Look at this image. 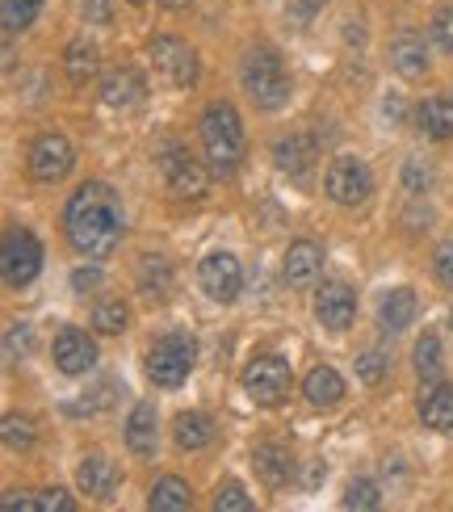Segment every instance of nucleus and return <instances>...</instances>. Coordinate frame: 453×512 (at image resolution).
<instances>
[{
  "label": "nucleus",
  "instance_id": "f257e3e1",
  "mask_svg": "<svg viewBox=\"0 0 453 512\" xmlns=\"http://www.w3.org/2000/svg\"><path fill=\"white\" fill-rule=\"evenodd\" d=\"M63 227H68V240L80 256L105 261L122 244V206L114 189L101 181H84L63 210Z\"/></svg>",
  "mask_w": 453,
  "mask_h": 512
},
{
  "label": "nucleus",
  "instance_id": "f03ea898",
  "mask_svg": "<svg viewBox=\"0 0 453 512\" xmlns=\"http://www.w3.org/2000/svg\"><path fill=\"white\" fill-rule=\"evenodd\" d=\"M198 131H202V152H206L210 173L231 177L244 160V122H240V114H235V105H227V101L206 105Z\"/></svg>",
  "mask_w": 453,
  "mask_h": 512
},
{
  "label": "nucleus",
  "instance_id": "7ed1b4c3",
  "mask_svg": "<svg viewBox=\"0 0 453 512\" xmlns=\"http://www.w3.org/2000/svg\"><path fill=\"white\" fill-rule=\"evenodd\" d=\"M240 80H244V93L256 101V110H282L290 101V76L282 68V59H277V51L269 47H256L244 55Z\"/></svg>",
  "mask_w": 453,
  "mask_h": 512
},
{
  "label": "nucleus",
  "instance_id": "20e7f679",
  "mask_svg": "<svg viewBox=\"0 0 453 512\" xmlns=\"http://www.w3.org/2000/svg\"><path fill=\"white\" fill-rule=\"evenodd\" d=\"M193 361H198V345L189 332H168L147 349V378L156 387H181L189 378Z\"/></svg>",
  "mask_w": 453,
  "mask_h": 512
},
{
  "label": "nucleus",
  "instance_id": "39448f33",
  "mask_svg": "<svg viewBox=\"0 0 453 512\" xmlns=\"http://www.w3.org/2000/svg\"><path fill=\"white\" fill-rule=\"evenodd\" d=\"M244 391H248V399L256 403V408H277V403H286V395H290L286 357H277V353L252 357L244 366Z\"/></svg>",
  "mask_w": 453,
  "mask_h": 512
},
{
  "label": "nucleus",
  "instance_id": "423d86ee",
  "mask_svg": "<svg viewBox=\"0 0 453 512\" xmlns=\"http://www.w3.org/2000/svg\"><path fill=\"white\" fill-rule=\"evenodd\" d=\"M323 189H328V198L336 206H361L365 198L374 194V173H370V164L357 160V156H336L328 164Z\"/></svg>",
  "mask_w": 453,
  "mask_h": 512
},
{
  "label": "nucleus",
  "instance_id": "0eeeda50",
  "mask_svg": "<svg viewBox=\"0 0 453 512\" xmlns=\"http://www.w3.org/2000/svg\"><path fill=\"white\" fill-rule=\"evenodd\" d=\"M38 269H42V248H38V240L30 236L26 227H9V231H5V248H0V273H5V282H9L13 290H21V286L34 282Z\"/></svg>",
  "mask_w": 453,
  "mask_h": 512
},
{
  "label": "nucleus",
  "instance_id": "6e6552de",
  "mask_svg": "<svg viewBox=\"0 0 453 512\" xmlns=\"http://www.w3.org/2000/svg\"><path fill=\"white\" fill-rule=\"evenodd\" d=\"M72 164H76V152L59 131H47V135H38L30 143V173H34V181L55 185V181H63L72 173Z\"/></svg>",
  "mask_w": 453,
  "mask_h": 512
},
{
  "label": "nucleus",
  "instance_id": "1a4fd4ad",
  "mask_svg": "<svg viewBox=\"0 0 453 512\" xmlns=\"http://www.w3.org/2000/svg\"><path fill=\"white\" fill-rule=\"evenodd\" d=\"M151 63L172 89H189L198 84V55H193L181 38H151Z\"/></svg>",
  "mask_w": 453,
  "mask_h": 512
},
{
  "label": "nucleus",
  "instance_id": "9d476101",
  "mask_svg": "<svg viewBox=\"0 0 453 512\" xmlns=\"http://www.w3.org/2000/svg\"><path fill=\"white\" fill-rule=\"evenodd\" d=\"M198 282L202 290L214 298V303H235L244 290V269L231 252H210L206 261L198 265Z\"/></svg>",
  "mask_w": 453,
  "mask_h": 512
},
{
  "label": "nucleus",
  "instance_id": "9b49d317",
  "mask_svg": "<svg viewBox=\"0 0 453 512\" xmlns=\"http://www.w3.org/2000/svg\"><path fill=\"white\" fill-rule=\"evenodd\" d=\"M164 177H168V189L177 198L198 202L206 194V185H210V164L193 160L189 152H177V147H172V152L164 156Z\"/></svg>",
  "mask_w": 453,
  "mask_h": 512
},
{
  "label": "nucleus",
  "instance_id": "f8f14e48",
  "mask_svg": "<svg viewBox=\"0 0 453 512\" xmlns=\"http://www.w3.org/2000/svg\"><path fill=\"white\" fill-rule=\"evenodd\" d=\"M353 315H357V294L344 282H323L315 290V319L328 332H344L353 324Z\"/></svg>",
  "mask_w": 453,
  "mask_h": 512
},
{
  "label": "nucleus",
  "instance_id": "ddd939ff",
  "mask_svg": "<svg viewBox=\"0 0 453 512\" xmlns=\"http://www.w3.org/2000/svg\"><path fill=\"white\" fill-rule=\"evenodd\" d=\"M51 357H55V366L63 374H89L97 366V345L89 340V332H80V328H63L55 336V345H51Z\"/></svg>",
  "mask_w": 453,
  "mask_h": 512
},
{
  "label": "nucleus",
  "instance_id": "4468645a",
  "mask_svg": "<svg viewBox=\"0 0 453 512\" xmlns=\"http://www.w3.org/2000/svg\"><path fill=\"white\" fill-rule=\"evenodd\" d=\"M319 269H323V248L315 240H298L286 248V261H282V277L290 290H307L319 282Z\"/></svg>",
  "mask_w": 453,
  "mask_h": 512
},
{
  "label": "nucleus",
  "instance_id": "2eb2a0df",
  "mask_svg": "<svg viewBox=\"0 0 453 512\" xmlns=\"http://www.w3.org/2000/svg\"><path fill=\"white\" fill-rule=\"evenodd\" d=\"M391 68L403 80H424L428 76V47H424V38L416 30L395 34V42H391Z\"/></svg>",
  "mask_w": 453,
  "mask_h": 512
},
{
  "label": "nucleus",
  "instance_id": "dca6fc26",
  "mask_svg": "<svg viewBox=\"0 0 453 512\" xmlns=\"http://www.w3.org/2000/svg\"><path fill=\"white\" fill-rule=\"evenodd\" d=\"M143 76L135 68H114V72H105L101 80V101L110 105V110H135V105L143 101Z\"/></svg>",
  "mask_w": 453,
  "mask_h": 512
},
{
  "label": "nucleus",
  "instance_id": "f3484780",
  "mask_svg": "<svg viewBox=\"0 0 453 512\" xmlns=\"http://www.w3.org/2000/svg\"><path fill=\"white\" fill-rule=\"evenodd\" d=\"M76 483H80L84 496H93V500H114V492H118V466H114L110 458H101V454H89V458L80 462Z\"/></svg>",
  "mask_w": 453,
  "mask_h": 512
},
{
  "label": "nucleus",
  "instance_id": "a211bd4d",
  "mask_svg": "<svg viewBox=\"0 0 453 512\" xmlns=\"http://www.w3.org/2000/svg\"><path fill=\"white\" fill-rule=\"evenodd\" d=\"M126 445H131V454H139V458L156 454L160 437H156V403L151 399L135 403L131 416H126Z\"/></svg>",
  "mask_w": 453,
  "mask_h": 512
},
{
  "label": "nucleus",
  "instance_id": "6ab92c4d",
  "mask_svg": "<svg viewBox=\"0 0 453 512\" xmlns=\"http://www.w3.org/2000/svg\"><path fill=\"white\" fill-rule=\"evenodd\" d=\"M252 466H256V475H261L269 487H286L294 479V458H290L286 445H273V441L256 445V450H252Z\"/></svg>",
  "mask_w": 453,
  "mask_h": 512
},
{
  "label": "nucleus",
  "instance_id": "aec40b11",
  "mask_svg": "<svg viewBox=\"0 0 453 512\" xmlns=\"http://www.w3.org/2000/svg\"><path fill=\"white\" fill-rule=\"evenodd\" d=\"M273 160H277V168L282 173H290V177H307L311 173V164L319 160V152H315V139L311 135H290V139H282L273 147Z\"/></svg>",
  "mask_w": 453,
  "mask_h": 512
},
{
  "label": "nucleus",
  "instance_id": "412c9836",
  "mask_svg": "<svg viewBox=\"0 0 453 512\" xmlns=\"http://www.w3.org/2000/svg\"><path fill=\"white\" fill-rule=\"evenodd\" d=\"M416 311H420L416 290H407V286L386 290V294H382V303H378V319H382V328H386V332H403V328H412Z\"/></svg>",
  "mask_w": 453,
  "mask_h": 512
},
{
  "label": "nucleus",
  "instance_id": "4be33fe9",
  "mask_svg": "<svg viewBox=\"0 0 453 512\" xmlns=\"http://www.w3.org/2000/svg\"><path fill=\"white\" fill-rule=\"evenodd\" d=\"M420 420L424 429H437V433H449L453 429V387L449 382H437L420 395Z\"/></svg>",
  "mask_w": 453,
  "mask_h": 512
},
{
  "label": "nucleus",
  "instance_id": "5701e85b",
  "mask_svg": "<svg viewBox=\"0 0 453 512\" xmlns=\"http://www.w3.org/2000/svg\"><path fill=\"white\" fill-rule=\"evenodd\" d=\"M172 437H177L181 450H206V445L214 441V420L206 412H181L177 424H172Z\"/></svg>",
  "mask_w": 453,
  "mask_h": 512
},
{
  "label": "nucleus",
  "instance_id": "b1692460",
  "mask_svg": "<svg viewBox=\"0 0 453 512\" xmlns=\"http://www.w3.org/2000/svg\"><path fill=\"white\" fill-rule=\"evenodd\" d=\"M302 391H307V399L315 403V408H336V403L344 399V378L332 366H315L307 374V382H302Z\"/></svg>",
  "mask_w": 453,
  "mask_h": 512
},
{
  "label": "nucleus",
  "instance_id": "393cba45",
  "mask_svg": "<svg viewBox=\"0 0 453 512\" xmlns=\"http://www.w3.org/2000/svg\"><path fill=\"white\" fill-rule=\"evenodd\" d=\"M139 294L151 298V303H160V298L172 294V265L164 256H143L139 261Z\"/></svg>",
  "mask_w": 453,
  "mask_h": 512
},
{
  "label": "nucleus",
  "instance_id": "a878e982",
  "mask_svg": "<svg viewBox=\"0 0 453 512\" xmlns=\"http://www.w3.org/2000/svg\"><path fill=\"white\" fill-rule=\"evenodd\" d=\"M416 122L428 139H453V101L449 97H428L420 110H416Z\"/></svg>",
  "mask_w": 453,
  "mask_h": 512
},
{
  "label": "nucleus",
  "instance_id": "bb28decb",
  "mask_svg": "<svg viewBox=\"0 0 453 512\" xmlns=\"http://www.w3.org/2000/svg\"><path fill=\"white\" fill-rule=\"evenodd\" d=\"M189 504H193L189 483L177 475L156 479V487H151V496H147V508H156V512H185Z\"/></svg>",
  "mask_w": 453,
  "mask_h": 512
},
{
  "label": "nucleus",
  "instance_id": "cd10ccee",
  "mask_svg": "<svg viewBox=\"0 0 453 512\" xmlns=\"http://www.w3.org/2000/svg\"><path fill=\"white\" fill-rule=\"evenodd\" d=\"M63 63H68V80L76 84V89H84V84L97 76V47L93 42H72Z\"/></svg>",
  "mask_w": 453,
  "mask_h": 512
},
{
  "label": "nucleus",
  "instance_id": "c85d7f7f",
  "mask_svg": "<svg viewBox=\"0 0 453 512\" xmlns=\"http://www.w3.org/2000/svg\"><path fill=\"white\" fill-rule=\"evenodd\" d=\"M126 324H131V311H126L122 298H101L93 307V328L101 336H118V332H126Z\"/></svg>",
  "mask_w": 453,
  "mask_h": 512
},
{
  "label": "nucleus",
  "instance_id": "c756f323",
  "mask_svg": "<svg viewBox=\"0 0 453 512\" xmlns=\"http://www.w3.org/2000/svg\"><path fill=\"white\" fill-rule=\"evenodd\" d=\"M114 391H118V382H114V378H105V382H97L93 391H84L80 403H68V412H72V416H93V412L114 408Z\"/></svg>",
  "mask_w": 453,
  "mask_h": 512
},
{
  "label": "nucleus",
  "instance_id": "7c9ffc66",
  "mask_svg": "<svg viewBox=\"0 0 453 512\" xmlns=\"http://www.w3.org/2000/svg\"><path fill=\"white\" fill-rule=\"evenodd\" d=\"M0 437H5V445H9V450L13 454H21V450H30V445H34V420L30 416H5V424H0Z\"/></svg>",
  "mask_w": 453,
  "mask_h": 512
},
{
  "label": "nucleus",
  "instance_id": "2f4dec72",
  "mask_svg": "<svg viewBox=\"0 0 453 512\" xmlns=\"http://www.w3.org/2000/svg\"><path fill=\"white\" fill-rule=\"evenodd\" d=\"M441 340L437 336H424L420 345H416V374L424 378V382H437L441 378Z\"/></svg>",
  "mask_w": 453,
  "mask_h": 512
},
{
  "label": "nucleus",
  "instance_id": "473e14b6",
  "mask_svg": "<svg viewBox=\"0 0 453 512\" xmlns=\"http://www.w3.org/2000/svg\"><path fill=\"white\" fill-rule=\"evenodd\" d=\"M378 504H382V492H378V483H370V479H357V483H349V492H344V508L374 512Z\"/></svg>",
  "mask_w": 453,
  "mask_h": 512
},
{
  "label": "nucleus",
  "instance_id": "72a5a7b5",
  "mask_svg": "<svg viewBox=\"0 0 453 512\" xmlns=\"http://www.w3.org/2000/svg\"><path fill=\"white\" fill-rule=\"evenodd\" d=\"M386 374H391V361H386V353L370 349V353H361V357H357V378L365 382V387H378Z\"/></svg>",
  "mask_w": 453,
  "mask_h": 512
},
{
  "label": "nucleus",
  "instance_id": "f704fd0d",
  "mask_svg": "<svg viewBox=\"0 0 453 512\" xmlns=\"http://www.w3.org/2000/svg\"><path fill=\"white\" fill-rule=\"evenodd\" d=\"M42 9V0H5V30L17 34V30H26L30 21L38 17Z\"/></svg>",
  "mask_w": 453,
  "mask_h": 512
},
{
  "label": "nucleus",
  "instance_id": "c9c22d12",
  "mask_svg": "<svg viewBox=\"0 0 453 512\" xmlns=\"http://www.w3.org/2000/svg\"><path fill=\"white\" fill-rule=\"evenodd\" d=\"M214 508L219 512H252V496L244 492V483H223L214 492Z\"/></svg>",
  "mask_w": 453,
  "mask_h": 512
},
{
  "label": "nucleus",
  "instance_id": "e433bc0d",
  "mask_svg": "<svg viewBox=\"0 0 453 512\" xmlns=\"http://www.w3.org/2000/svg\"><path fill=\"white\" fill-rule=\"evenodd\" d=\"M428 185H433V168H428L424 160H407V168H403V189L412 198H420V194H428Z\"/></svg>",
  "mask_w": 453,
  "mask_h": 512
},
{
  "label": "nucleus",
  "instance_id": "4c0bfd02",
  "mask_svg": "<svg viewBox=\"0 0 453 512\" xmlns=\"http://www.w3.org/2000/svg\"><path fill=\"white\" fill-rule=\"evenodd\" d=\"M30 349H34L30 324H9V332H5V353H9V361H21Z\"/></svg>",
  "mask_w": 453,
  "mask_h": 512
},
{
  "label": "nucleus",
  "instance_id": "58836bf2",
  "mask_svg": "<svg viewBox=\"0 0 453 512\" xmlns=\"http://www.w3.org/2000/svg\"><path fill=\"white\" fill-rule=\"evenodd\" d=\"M433 42L445 55H453V5L433 13Z\"/></svg>",
  "mask_w": 453,
  "mask_h": 512
},
{
  "label": "nucleus",
  "instance_id": "ea45409f",
  "mask_svg": "<svg viewBox=\"0 0 453 512\" xmlns=\"http://www.w3.org/2000/svg\"><path fill=\"white\" fill-rule=\"evenodd\" d=\"M323 5H328V0H290V5H286V21H290L294 30H302Z\"/></svg>",
  "mask_w": 453,
  "mask_h": 512
},
{
  "label": "nucleus",
  "instance_id": "a19ab883",
  "mask_svg": "<svg viewBox=\"0 0 453 512\" xmlns=\"http://www.w3.org/2000/svg\"><path fill=\"white\" fill-rule=\"evenodd\" d=\"M38 496V512H76V500L68 492H34Z\"/></svg>",
  "mask_w": 453,
  "mask_h": 512
},
{
  "label": "nucleus",
  "instance_id": "79ce46f5",
  "mask_svg": "<svg viewBox=\"0 0 453 512\" xmlns=\"http://www.w3.org/2000/svg\"><path fill=\"white\" fill-rule=\"evenodd\" d=\"M84 17H89V26H110L114 21V0H84Z\"/></svg>",
  "mask_w": 453,
  "mask_h": 512
},
{
  "label": "nucleus",
  "instance_id": "37998d69",
  "mask_svg": "<svg viewBox=\"0 0 453 512\" xmlns=\"http://www.w3.org/2000/svg\"><path fill=\"white\" fill-rule=\"evenodd\" d=\"M433 265H437V277H441V286H445V290H453V240L437 248V261H433Z\"/></svg>",
  "mask_w": 453,
  "mask_h": 512
},
{
  "label": "nucleus",
  "instance_id": "c03bdc74",
  "mask_svg": "<svg viewBox=\"0 0 453 512\" xmlns=\"http://www.w3.org/2000/svg\"><path fill=\"white\" fill-rule=\"evenodd\" d=\"M101 282V273L97 269H76V277H72V286L76 290H89V286H97Z\"/></svg>",
  "mask_w": 453,
  "mask_h": 512
},
{
  "label": "nucleus",
  "instance_id": "a18cd8bd",
  "mask_svg": "<svg viewBox=\"0 0 453 512\" xmlns=\"http://www.w3.org/2000/svg\"><path fill=\"white\" fill-rule=\"evenodd\" d=\"M344 26H349V30H344V38H349V42H361L365 34H361V21H344Z\"/></svg>",
  "mask_w": 453,
  "mask_h": 512
},
{
  "label": "nucleus",
  "instance_id": "49530a36",
  "mask_svg": "<svg viewBox=\"0 0 453 512\" xmlns=\"http://www.w3.org/2000/svg\"><path fill=\"white\" fill-rule=\"evenodd\" d=\"M386 114H391V118L399 122V118H403V101H399V97H391V101H386Z\"/></svg>",
  "mask_w": 453,
  "mask_h": 512
},
{
  "label": "nucleus",
  "instance_id": "de8ad7c7",
  "mask_svg": "<svg viewBox=\"0 0 453 512\" xmlns=\"http://www.w3.org/2000/svg\"><path fill=\"white\" fill-rule=\"evenodd\" d=\"M160 5H164V9H172V13H181V9H189V5H193V0H160Z\"/></svg>",
  "mask_w": 453,
  "mask_h": 512
},
{
  "label": "nucleus",
  "instance_id": "09e8293b",
  "mask_svg": "<svg viewBox=\"0 0 453 512\" xmlns=\"http://www.w3.org/2000/svg\"><path fill=\"white\" fill-rule=\"evenodd\" d=\"M131 5H147V0H131Z\"/></svg>",
  "mask_w": 453,
  "mask_h": 512
}]
</instances>
